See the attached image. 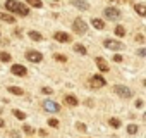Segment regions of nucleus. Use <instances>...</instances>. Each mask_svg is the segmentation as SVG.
<instances>
[{
    "label": "nucleus",
    "mask_w": 146,
    "mask_h": 138,
    "mask_svg": "<svg viewBox=\"0 0 146 138\" xmlns=\"http://www.w3.org/2000/svg\"><path fill=\"white\" fill-rule=\"evenodd\" d=\"M29 38H31V40H35V42H41V38H43V36H41L38 31H29Z\"/></svg>",
    "instance_id": "6ab92c4d"
},
{
    "label": "nucleus",
    "mask_w": 146,
    "mask_h": 138,
    "mask_svg": "<svg viewBox=\"0 0 146 138\" xmlns=\"http://www.w3.org/2000/svg\"><path fill=\"white\" fill-rule=\"evenodd\" d=\"M134 11H136L139 16H146V7H144V4H136V5H134Z\"/></svg>",
    "instance_id": "2eb2a0df"
},
{
    "label": "nucleus",
    "mask_w": 146,
    "mask_h": 138,
    "mask_svg": "<svg viewBox=\"0 0 146 138\" xmlns=\"http://www.w3.org/2000/svg\"><path fill=\"white\" fill-rule=\"evenodd\" d=\"M43 109L48 111V112H60V105L55 104L53 100H45L43 102Z\"/></svg>",
    "instance_id": "0eeeda50"
},
{
    "label": "nucleus",
    "mask_w": 146,
    "mask_h": 138,
    "mask_svg": "<svg viewBox=\"0 0 146 138\" xmlns=\"http://www.w3.org/2000/svg\"><path fill=\"white\" fill-rule=\"evenodd\" d=\"M74 52H76V54H81V55H86V54H88V50H86L81 43H76V45H74Z\"/></svg>",
    "instance_id": "f3484780"
},
{
    "label": "nucleus",
    "mask_w": 146,
    "mask_h": 138,
    "mask_svg": "<svg viewBox=\"0 0 146 138\" xmlns=\"http://www.w3.org/2000/svg\"><path fill=\"white\" fill-rule=\"evenodd\" d=\"M0 60H2V62H9L11 60V55L7 52H0Z\"/></svg>",
    "instance_id": "a878e982"
},
{
    "label": "nucleus",
    "mask_w": 146,
    "mask_h": 138,
    "mask_svg": "<svg viewBox=\"0 0 146 138\" xmlns=\"http://www.w3.org/2000/svg\"><path fill=\"white\" fill-rule=\"evenodd\" d=\"M53 38H55L57 42H60V43H69V42H70V35H67V33H64V31H57V33L53 35Z\"/></svg>",
    "instance_id": "1a4fd4ad"
},
{
    "label": "nucleus",
    "mask_w": 146,
    "mask_h": 138,
    "mask_svg": "<svg viewBox=\"0 0 146 138\" xmlns=\"http://www.w3.org/2000/svg\"><path fill=\"white\" fill-rule=\"evenodd\" d=\"M28 4L29 5H33V7H36V9H40L43 4H41V0H28Z\"/></svg>",
    "instance_id": "412c9836"
},
{
    "label": "nucleus",
    "mask_w": 146,
    "mask_h": 138,
    "mask_svg": "<svg viewBox=\"0 0 146 138\" xmlns=\"http://www.w3.org/2000/svg\"><path fill=\"white\" fill-rule=\"evenodd\" d=\"M136 40H137V42H139V43H143V42H144V38H143V36H141V35H137V36H136Z\"/></svg>",
    "instance_id": "2f4dec72"
},
{
    "label": "nucleus",
    "mask_w": 146,
    "mask_h": 138,
    "mask_svg": "<svg viewBox=\"0 0 146 138\" xmlns=\"http://www.w3.org/2000/svg\"><path fill=\"white\" fill-rule=\"evenodd\" d=\"M113 60H115V62H120V60H122V55H115Z\"/></svg>",
    "instance_id": "72a5a7b5"
},
{
    "label": "nucleus",
    "mask_w": 146,
    "mask_h": 138,
    "mask_svg": "<svg viewBox=\"0 0 146 138\" xmlns=\"http://www.w3.org/2000/svg\"><path fill=\"white\" fill-rule=\"evenodd\" d=\"M72 28H74V31H76L78 35H84V33H86V29H88L86 23H84L81 17H78L74 23H72Z\"/></svg>",
    "instance_id": "20e7f679"
},
{
    "label": "nucleus",
    "mask_w": 146,
    "mask_h": 138,
    "mask_svg": "<svg viewBox=\"0 0 146 138\" xmlns=\"http://www.w3.org/2000/svg\"><path fill=\"white\" fill-rule=\"evenodd\" d=\"M78 129H79V131H86V126H84L83 123H78Z\"/></svg>",
    "instance_id": "c756f323"
},
{
    "label": "nucleus",
    "mask_w": 146,
    "mask_h": 138,
    "mask_svg": "<svg viewBox=\"0 0 146 138\" xmlns=\"http://www.w3.org/2000/svg\"><path fill=\"white\" fill-rule=\"evenodd\" d=\"M4 5H5V9H7L9 12L19 14V16H28V14H29V9H28V5H23V4L16 2V0H7V2H5Z\"/></svg>",
    "instance_id": "f257e3e1"
},
{
    "label": "nucleus",
    "mask_w": 146,
    "mask_h": 138,
    "mask_svg": "<svg viewBox=\"0 0 146 138\" xmlns=\"http://www.w3.org/2000/svg\"><path fill=\"white\" fill-rule=\"evenodd\" d=\"M55 59H57V60H60V62H65V60H67V59H65V55H62V54H57V55H55Z\"/></svg>",
    "instance_id": "c85d7f7f"
},
{
    "label": "nucleus",
    "mask_w": 146,
    "mask_h": 138,
    "mask_svg": "<svg viewBox=\"0 0 146 138\" xmlns=\"http://www.w3.org/2000/svg\"><path fill=\"white\" fill-rule=\"evenodd\" d=\"M95 62H96V66H98V69H100L102 73H107V71H108V64H107V60H105V59L96 57V59H95Z\"/></svg>",
    "instance_id": "9b49d317"
},
{
    "label": "nucleus",
    "mask_w": 146,
    "mask_h": 138,
    "mask_svg": "<svg viewBox=\"0 0 146 138\" xmlns=\"http://www.w3.org/2000/svg\"><path fill=\"white\" fill-rule=\"evenodd\" d=\"M113 92H115L119 97H122V98H131V97H132L131 88H127V86H124V85H117V86L113 88Z\"/></svg>",
    "instance_id": "7ed1b4c3"
},
{
    "label": "nucleus",
    "mask_w": 146,
    "mask_h": 138,
    "mask_svg": "<svg viewBox=\"0 0 146 138\" xmlns=\"http://www.w3.org/2000/svg\"><path fill=\"white\" fill-rule=\"evenodd\" d=\"M105 85V80H103V76H100V74H96V76H91V86L93 88H102Z\"/></svg>",
    "instance_id": "9d476101"
},
{
    "label": "nucleus",
    "mask_w": 146,
    "mask_h": 138,
    "mask_svg": "<svg viewBox=\"0 0 146 138\" xmlns=\"http://www.w3.org/2000/svg\"><path fill=\"white\" fill-rule=\"evenodd\" d=\"M26 59H28L29 62H41L43 55H41L40 52H36V50H28V52H26Z\"/></svg>",
    "instance_id": "423d86ee"
},
{
    "label": "nucleus",
    "mask_w": 146,
    "mask_h": 138,
    "mask_svg": "<svg viewBox=\"0 0 146 138\" xmlns=\"http://www.w3.org/2000/svg\"><path fill=\"white\" fill-rule=\"evenodd\" d=\"M48 124H50L52 128H58V121H57V119H48Z\"/></svg>",
    "instance_id": "cd10ccee"
},
{
    "label": "nucleus",
    "mask_w": 146,
    "mask_h": 138,
    "mask_svg": "<svg viewBox=\"0 0 146 138\" xmlns=\"http://www.w3.org/2000/svg\"><path fill=\"white\" fill-rule=\"evenodd\" d=\"M127 133H129V135H136V133H137V126H136V124H129V126H127Z\"/></svg>",
    "instance_id": "393cba45"
},
{
    "label": "nucleus",
    "mask_w": 146,
    "mask_h": 138,
    "mask_svg": "<svg viewBox=\"0 0 146 138\" xmlns=\"http://www.w3.org/2000/svg\"><path fill=\"white\" fill-rule=\"evenodd\" d=\"M137 54H139V57H144V54H146V50H144V48H141V50H139Z\"/></svg>",
    "instance_id": "473e14b6"
},
{
    "label": "nucleus",
    "mask_w": 146,
    "mask_h": 138,
    "mask_svg": "<svg viewBox=\"0 0 146 138\" xmlns=\"http://www.w3.org/2000/svg\"><path fill=\"white\" fill-rule=\"evenodd\" d=\"M2 126H4V119H2V117H0V128H2Z\"/></svg>",
    "instance_id": "f704fd0d"
},
{
    "label": "nucleus",
    "mask_w": 146,
    "mask_h": 138,
    "mask_svg": "<svg viewBox=\"0 0 146 138\" xmlns=\"http://www.w3.org/2000/svg\"><path fill=\"white\" fill-rule=\"evenodd\" d=\"M9 92L14 95H23V88H19V86H9Z\"/></svg>",
    "instance_id": "aec40b11"
},
{
    "label": "nucleus",
    "mask_w": 146,
    "mask_h": 138,
    "mask_svg": "<svg viewBox=\"0 0 146 138\" xmlns=\"http://www.w3.org/2000/svg\"><path fill=\"white\" fill-rule=\"evenodd\" d=\"M72 5L78 7L79 11H88V9H90V4L84 2V0H72Z\"/></svg>",
    "instance_id": "f8f14e48"
},
{
    "label": "nucleus",
    "mask_w": 146,
    "mask_h": 138,
    "mask_svg": "<svg viewBox=\"0 0 146 138\" xmlns=\"http://www.w3.org/2000/svg\"><path fill=\"white\" fill-rule=\"evenodd\" d=\"M108 124H110L112 128L117 129V128H120V119H117V117H110V119H108Z\"/></svg>",
    "instance_id": "a211bd4d"
},
{
    "label": "nucleus",
    "mask_w": 146,
    "mask_h": 138,
    "mask_svg": "<svg viewBox=\"0 0 146 138\" xmlns=\"http://www.w3.org/2000/svg\"><path fill=\"white\" fill-rule=\"evenodd\" d=\"M91 24H93L96 29H103V28H105V23H103L102 19H96V17H95V19H91Z\"/></svg>",
    "instance_id": "dca6fc26"
},
{
    "label": "nucleus",
    "mask_w": 146,
    "mask_h": 138,
    "mask_svg": "<svg viewBox=\"0 0 146 138\" xmlns=\"http://www.w3.org/2000/svg\"><path fill=\"white\" fill-rule=\"evenodd\" d=\"M23 129H24V133H26V135H33V133H35V128H33V126H29V124H24V126H23Z\"/></svg>",
    "instance_id": "b1692460"
},
{
    "label": "nucleus",
    "mask_w": 146,
    "mask_h": 138,
    "mask_svg": "<svg viewBox=\"0 0 146 138\" xmlns=\"http://www.w3.org/2000/svg\"><path fill=\"white\" fill-rule=\"evenodd\" d=\"M12 112H14V116H16L17 119H21V121H24V119H26V114H24V112H21V111H17V109H16V111H12Z\"/></svg>",
    "instance_id": "5701e85b"
},
{
    "label": "nucleus",
    "mask_w": 146,
    "mask_h": 138,
    "mask_svg": "<svg viewBox=\"0 0 146 138\" xmlns=\"http://www.w3.org/2000/svg\"><path fill=\"white\" fill-rule=\"evenodd\" d=\"M103 45L107 47V48H110V50H122L124 48V43H120V42H115V40H103Z\"/></svg>",
    "instance_id": "39448f33"
},
{
    "label": "nucleus",
    "mask_w": 146,
    "mask_h": 138,
    "mask_svg": "<svg viewBox=\"0 0 146 138\" xmlns=\"http://www.w3.org/2000/svg\"><path fill=\"white\" fill-rule=\"evenodd\" d=\"M136 107H137V109H139V107H143V100H141V98H137V100H136Z\"/></svg>",
    "instance_id": "7c9ffc66"
},
{
    "label": "nucleus",
    "mask_w": 146,
    "mask_h": 138,
    "mask_svg": "<svg viewBox=\"0 0 146 138\" xmlns=\"http://www.w3.org/2000/svg\"><path fill=\"white\" fill-rule=\"evenodd\" d=\"M11 73L16 74V76H26V74H28V69H26L24 66H21V64H14V66L11 67Z\"/></svg>",
    "instance_id": "6e6552de"
},
{
    "label": "nucleus",
    "mask_w": 146,
    "mask_h": 138,
    "mask_svg": "<svg viewBox=\"0 0 146 138\" xmlns=\"http://www.w3.org/2000/svg\"><path fill=\"white\" fill-rule=\"evenodd\" d=\"M103 14H105V17H107V19H110V21H119V19H120V16H122V14H120V11H119V9H115V7H107Z\"/></svg>",
    "instance_id": "f03ea898"
},
{
    "label": "nucleus",
    "mask_w": 146,
    "mask_h": 138,
    "mask_svg": "<svg viewBox=\"0 0 146 138\" xmlns=\"http://www.w3.org/2000/svg\"><path fill=\"white\" fill-rule=\"evenodd\" d=\"M64 102H65L67 105H70V107H76V105H78V97L67 95V97H64Z\"/></svg>",
    "instance_id": "ddd939ff"
},
{
    "label": "nucleus",
    "mask_w": 146,
    "mask_h": 138,
    "mask_svg": "<svg viewBox=\"0 0 146 138\" xmlns=\"http://www.w3.org/2000/svg\"><path fill=\"white\" fill-rule=\"evenodd\" d=\"M41 92H43L45 95H52V93H53V90H52L50 86H43V90H41Z\"/></svg>",
    "instance_id": "bb28decb"
},
{
    "label": "nucleus",
    "mask_w": 146,
    "mask_h": 138,
    "mask_svg": "<svg viewBox=\"0 0 146 138\" xmlns=\"http://www.w3.org/2000/svg\"><path fill=\"white\" fill-rule=\"evenodd\" d=\"M115 35L122 38V36L125 35V29H124V26H117V28H115Z\"/></svg>",
    "instance_id": "4be33fe9"
},
{
    "label": "nucleus",
    "mask_w": 146,
    "mask_h": 138,
    "mask_svg": "<svg viewBox=\"0 0 146 138\" xmlns=\"http://www.w3.org/2000/svg\"><path fill=\"white\" fill-rule=\"evenodd\" d=\"M0 21H5V23H16V17L12 14H7V12H0Z\"/></svg>",
    "instance_id": "4468645a"
}]
</instances>
